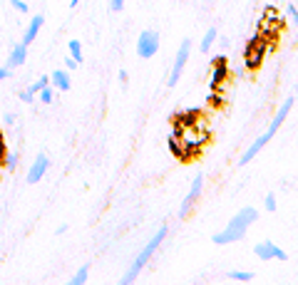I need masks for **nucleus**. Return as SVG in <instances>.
<instances>
[{
	"mask_svg": "<svg viewBox=\"0 0 298 285\" xmlns=\"http://www.w3.org/2000/svg\"><path fill=\"white\" fill-rule=\"evenodd\" d=\"M259 218V211L256 208H251V206H246V208H241L239 213H233V218L229 221V226L221 231V233H216L214 236V243L216 246H226V243H236V240H241L244 238V233L248 231V226L253 223Z\"/></svg>",
	"mask_w": 298,
	"mask_h": 285,
	"instance_id": "obj_1",
	"label": "nucleus"
},
{
	"mask_svg": "<svg viewBox=\"0 0 298 285\" xmlns=\"http://www.w3.org/2000/svg\"><path fill=\"white\" fill-rule=\"evenodd\" d=\"M291 109H293V97H288V99H283V104L279 107V112H276V117L271 119V124H268V129L264 131V134L256 139V142H253L251 146H248V151H244V154H241V159H239V164L241 166H246L253 157H256L259 154V151L273 139V134H276V131H279V127L283 124V119L288 117V112H291Z\"/></svg>",
	"mask_w": 298,
	"mask_h": 285,
	"instance_id": "obj_2",
	"label": "nucleus"
},
{
	"mask_svg": "<svg viewBox=\"0 0 298 285\" xmlns=\"http://www.w3.org/2000/svg\"><path fill=\"white\" fill-rule=\"evenodd\" d=\"M166 233H169V228H166V226H162V228H159V231H157V233H154L152 238H149V243H147V246H144V248L139 251V255H137V258L132 260L130 270H127V273L122 275V280H119L117 285H132V283H134V278L139 275V270H142V268L147 266V263H149V258L154 255V251L159 248V243L164 240V236H166Z\"/></svg>",
	"mask_w": 298,
	"mask_h": 285,
	"instance_id": "obj_3",
	"label": "nucleus"
},
{
	"mask_svg": "<svg viewBox=\"0 0 298 285\" xmlns=\"http://www.w3.org/2000/svg\"><path fill=\"white\" fill-rule=\"evenodd\" d=\"M266 55H268V40L261 35V32H256L248 42H246V50H244V62H246V67L253 72V70H259L261 64H264V60H266Z\"/></svg>",
	"mask_w": 298,
	"mask_h": 285,
	"instance_id": "obj_4",
	"label": "nucleus"
},
{
	"mask_svg": "<svg viewBox=\"0 0 298 285\" xmlns=\"http://www.w3.org/2000/svg\"><path fill=\"white\" fill-rule=\"evenodd\" d=\"M159 52V32L157 30H144L139 32V40H137V55L142 60H149Z\"/></svg>",
	"mask_w": 298,
	"mask_h": 285,
	"instance_id": "obj_5",
	"label": "nucleus"
},
{
	"mask_svg": "<svg viewBox=\"0 0 298 285\" xmlns=\"http://www.w3.org/2000/svg\"><path fill=\"white\" fill-rule=\"evenodd\" d=\"M189 52H191V42H189V37H186V40H182L179 52H177V57H174V67H172V75H169V87H174V84L179 82V77H182V72H184V64H186V60H189Z\"/></svg>",
	"mask_w": 298,
	"mask_h": 285,
	"instance_id": "obj_6",
	"label": "nucleus"
},
{
	"mask_svg": "<svg viewBox=\"0 0 298 285\" xmlns=\"http://www.w3.org/2000/svg\"><path fill=\"white\" fill-rule=\"evenodd\" d=\"M201 189H204V176H201V174H197V179L191 181V189H189V193H186V199L182 201V208H179V216H182V218H186L189 211L194 208L197 199L201 196Z\"/></svg>",
	"mask_w": 298,
	"mask_h": 285,
	"instance_id": "obj_7",
	"label": "nucleus"
},
{
	"mask_svg": "<svg viewBox=\"0 0 298 285\" xmlns=\"http://www.w3.org/2000/svg\"><path fill=\"white\" fill-rule=\"evenodd\" d=\"M253 253H256L261 260H286L288 255H286V251H281L279 246L273 243V240H261V243H256L253 246Z\"/></svg>",
	"mask_w": 298,
	"mask_h": 285,
	"instance_id": "obj_8",
	"label": "nucleus"
},
{
	"mask_svg": "<svg viewBox=\"0 0 298 285\" xmlns=\"http://www.w3.org/2000/svg\"><path fill=\"white\" fill-rule=\"evenodd\" d=\"M211 79H209V90L211 92H219L221 90V84L229 79V62H216V64H211Z\"/></svg>",
	"mask_w": 298,
	"mask_h": 285,
	"instance_id": "obj_9",
	"label": "nucleus"
},
{
	"mask_svg": "<svg viewBox=\"0 0 298 285\" xmlns=\"http://www.w3.org/2000/svg\"><path fill=\"white\" fill-rule=\"evenodd\" d=\"M48 169H50V159L45 154H37L35 161H33V166H30V171H28V184H37L42 176H45Z\"/></svg>",
	"mask_w": 298,
	"mask_h": 285,
	"instance_id": "obj_10",
	"label": "nucleus"
},
{
	"mask_svg": "<svg viewBox=\"0 0 298 285\" xmlns=\"http://www.w3.org/2000/svg\"><path fill=\"white\" fill-rule=\"evenodd\" d=\"M25 57H28V45H25V42H17V45L10 50V57H8V70L20 67V64L25 62Z\"/></svg>",
	"mask_w": 298,
	"mask_h": 285,
	"instance_id": "obj_11",
	"label": "nucleus"
},
{
	"mask_svg": "<svg viewBox=\"0 0 298 285\" xmlns=\"http://www.w3.org/2000/svg\"><path fill=\"white\" fill-rule=\"evenodd\" d=\"M42 25H45V17H42V15H33L30 25H28V30H25V37H23L25 45H30V42L37 37V32H40V28H42Z\"/></svg>",
	"mask_w": 298,
	"mask_h": 285,
	"instance_id": "obj_12",
	"label": "nucleus"
},
{
	"mask_svg": "<svg viewBox=\"0 0 298 285\" xmlns=\"http://www.w3.org/2000/svg\"><path fill=\"white\" fill-rule=\"evenodd\" d=\"M50 79H52V84L57 87V90H62V92L70 90V75H67L65 70H55Z\"/></svg>",
	"mask_w": 298,
	"mask_h": 285,
	"instance_id": "obj_13",
	"label": "nucleus"
},
{
	"mask_svg": "<svg viewBox=\"0 0 298 285\" xmlns=\"http://www.w3.org/2000/svg\"><path fill=\"white\" fill-rule=\"evenodd\" d=\"M216 37H219V32H216V28H209L206 30V35L201 37V52H209L211 50V45H214V42H216Z\"/></svg>",
	"mask_w": 298,
	"mask_h": 285,
	"instance_id": "obj_14",
	"label": "nucleus"
},
{
	"mask_svg": "<svg viewBox=\"0 0 298 285\" xmlns=\"http://www.w3.org/2000/svg\"><path fill=\"white\" fill-rule=\"evenodd\" d=\"M166 142H169V151H172V154H174L177 159H184V146H182V139L172 134Z\"/></svg>",
	"mask_w": 298,
	"mask_h": 285,
	"instance_id": "obj_15",
	"label": "nucleus"
},
{
	"mask_svg": "<svg viewBox=\"0 0 298 285\" xmlns=\"http://www.w3.org/2000/svg\"><path fill=\"white\" fill-rule=\"evenodd\" d=\"M87 275H90V266H82V268L70 278V283H67V285H84V283H87Z\"/></svg>",
	"mask_w": 298,
	"mask_h": 285,
	"instance_id": "obj_16",
	"label": "nucleus"
},
{
	"mask_svg": "<svg viewBox=\"0 0 298 285\" xmlns=\"http://www.w3.org/2000/svg\"><path fill=\"white\" fill-rule=\"evenodd\" d=\"M229 278L239 280V283H248V280H253V273L251 270H229Z\"/></svg>",
	"mask_w": 298,
	"mask_h": 285,
	"instance_id": "obj_17",
	"label": "nucleus"
},
{
	"mask_svg": "<svg viewBox=\"0 0 298 285\" xmlns=\"http://www.w3.org/2000/svg\"><path fill=\"white\" fill-rule=\"evenodd\" d=\"M70 57H75L77 62H82V42L80 40H70Z\"/></svg>",
	"mask_w": 298,
	"mask_h": 285,
	"instance_id": "obj_18",
	"label": "nucleus"
},
{
	"mask_svg": "<svg viewBox=\"0 0 298 285\" xmlns=\"http://www.w3.org/2000/svg\"><path fill=\"white\" fill-rule=\"evenodd\" d=\"M52 99H55V95H52V90H50V84L42 87V90H40V102H42V104H52Z\"/></svg>",
	"mask_w": 298,
	"mask_h": 285,
	"instance_id": "obj_19",
	"label": "nucleus"
},
{
	"mask_svg": "<svg viewBox=\"0 0 298 285\" xmlns=\"http://www.w3.org/2000/svg\"><path fill=\"white\" fill-rule=\"evenodd\" d=\"M48 84H50V79H48V77H40L35 84H30V90H28V92H30V95H37V92L42 90V87H48Z\"/></svg>",
	"mask_w": 298,
	"mask_h": 285,
	"instance_id": "obj_20",
	"label": "nucleus"
},
{
	"mask_svg": "<svg viewBox=\"0 0 298 285\" xmlns=\"http://www.w3.org/2000/svg\"><path fill=\"white\" fill-rule=\"evenodd\" d=\"M3 161H5V166H8L10 171H15V166H17V154H5Z\"/></svg>",
	"mask_w": 298,
	"mask_h": 285,
	"instance_id": "obj_21",
	"label": "nucleus"
},
{
	"mask_svg": "<svg viewBox=\"0 0 298 285\" xmlns=\"http://www.w3.org/2000/svg\"><path fill=\"white\" fill-rule=\"evenodd\" d=\"M10 5L17 10V13H28L30 8H28V3H23V0H10Z\"/></svg>",
	"mask_w": 298,
	"mask_h": 285,
	"instance_id": "obj_22",
	"label": "nucleus"
},
{
	"mask_svg": "<svg viewBox=\"0 0 298 285\" xmlns=\"http://www.w3.org/2000/svg\"><path fill=\"white\" fill-rule=\"evenodd\" d=\"M77 64H80V62H77V60H75V57H70V55H67V57H65V67H67V70H70V72H72V70H77Z\"/></svg>",
	"mask_w": 298,
	"mask_h": 285,
	"instance_id": "obj_23",
	"label": "nucleus"
},
{
	"mask_svg": "<svg viewBox=\"0 0 298 285\" xmlns=\"http://www.w3.org/2000/svg\"><path fill=\"white\" fill-rule=\"evenodd\" d=\"M124 8V0H110V10H115V13H119Z\"/></svg>",
	"mask_w": 298,
	"mask_h": 285,
	"instance_id": "obj_24",
	"label": "nucleus"
},
{
	"mask_svg": "<svg viewBox=\"0 0 298 285\" xmlns=\"http://www.w3.org/2000/svg\"><path fill=\"white\" fill-rule=\"evenodd\" d=\"M266 208H268V211H276V196H273V193L266 196Z\"/></svg>",
	"mask_w": 298,
	"mask_h": 285,
	"instance_id": "obj_25",
	"label": "nucleus"
},
{
	"mask_svg": "<svg viewBox=\"0 0 298 285\" xmlns=\"http://www.w3.org/2000/svg\"><path fill=\"white\" fill-rule=\"evenodd\" d=\"M288 15H291V20H293V25L298 28V10H296V5H288Z\"/></svg>",
	"mask_w": 298,
	"mask_h": 285,
	"instance_id": "obj_26",
	"label": "nucleus"
},
{
	"mask_svg": "<svg viewBox=\"0 0 298 285\" xmlns=\"http://www.w3.org/2000/svg\"><path fill=\"white\" fill-rule=\"evenodd\" d=\"M33 97L35 95H30V92H20V99H23V102H33Z\"/></svg>",
	"mask_w": 298,
	"mask_h": 285,
	"instance_id": "obj_27",
	"label": "nucleus"
},
{
	"mask_svg": "<svg viewBox=\"0 0 298 285\" xmlns=\"http://www.w3.org/2000/svg\"><path fill=\"white\" fill-rule=\"evenodd\" d=\"M8 75H10V70H8V67H0V82H3Z\"/></svg>",
	"mask_w": 298,
	"mask_h": 285,
	"instance_id": "obj_28",
	"label": "nucleus"
},
{
	"mask_svg": "<svg viewBox=\"0 0 298 285\" xmlns=\"http://www.w3.org/2000/svg\"><path fill=\"white\" fill-rule=\"evenodd\" d=\"M211 104L219 107V104H221V97H219V95H214V97H211Z\"/></svg>",
	"mask_w": 298,
	"mask_h": 285,
	"instance_id": "obj_29",
	"label": "nucleus"
},
{
	"mask_svg": "<svg viewBox=\"0 0 298 285\" xmlns=\"http://www.w3.org/2000/svg\"><path fill=\"white\" fill-rule=\"evenodd\" d=\"M65 231H67V223H62V226H60V228H57L55 233H57V236H62V233H65Z\"/></svg>",
	"mask_w": 298,
	"mask_h": 285,
	"instance_id": "obj_30",
	"label": "nucleus"
},
{
	"mask_svg": "<svg viewBox=\"0 0 298 285\" xmlns=\"http://www.w3.org/2000/svg\"><path fill=\"white\" fill-rule=\"evenodd\" d=\"M80 5V0H70V8H77Z\"/></svg>",
	"mask_w": 298,
	"mask_h": 285,
	"instance_id": "obj_31",
	"label": "nucleus"
},
{
	"mask_svg": "<svg viewBox=\"0 0 298 285\" xmlns=\"http://www.w3.org/2000/svg\"><path fill=\"white\" fill-rule=\"evenodd\" d=\"M0 146H5V142H3V134H0Z\"/></svg>",
	"mask_w": 298,
	"mask_h": 285,
	"instance_id": "obj_32",
	"label": "nucleus"
},
{
	"mask_svg": "<svg viewBox=\"0 0 298 285\" xmlns=\"http://www.w3.org/2000/svg\"><path fill=\"white\" fill-rule=\"evenodd\" d=\"M296 92H298V82H296Z\"/></svg>",
	"mask_w": 298,
	"mask_h": 285,
	"instance_id": "obj_33",
	"label": "nucleus"
}]
</instances>
